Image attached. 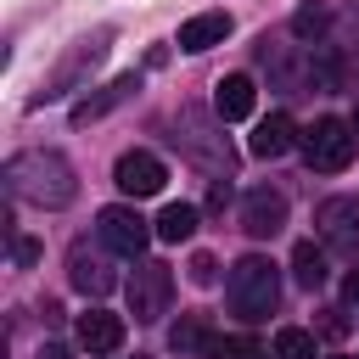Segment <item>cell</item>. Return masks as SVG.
I'll return each mask as SVG.
<instances>
[{"label": "cell", "instance_id": "cell-1", "mask_svg": "<svg viewBox=\"0 0 359 359\" xmlns=\"http://www.w3.org/2000/svg\"><path fill=\"white\" fill-rule=\"evenodd\" d=\"M0 180L11 196L34 202V208H67L79 196V174L62 151H17V157H6Z\"/></svg>", "mask_w": 359, "mask_h": 359}, {"label": "cell", "instance_id": "cell-2", "mask_svg": "<svg viewBox=\"0 0 359 359\" xmlns=\"http://www.w3.org/2000/svg\"><path fill=\"white\" fill-rule=\"evenodd\" d=\"M224 303H230V314L247 320V325L269 320L275 303H280V275H275V264L258 258V252L236 258V264H230V280H224Z\"/></svg>", "mask_w": 359, "mask_h": 359}, {"label": "cell", "instance_id": "cell-3", "mask_svg": "<svg viewBox=\"0 0 359 359\" xmlns=\"http://www.w3.org/2000/svg\"><path fill=\"white\" fill-rule=\"evenodd\" d=\"M107 45H112V28H95V34H84V39H73V45H67V56L45 73V84L34 90V101H28V107H45V101H62L67 90H79V79L107 56Z\"/></svg>", "mask_w": 359, "mask_h": 359}, {"label": "cell", "instance_id": "cell-4", "mask_svg": "<svg viewBox=\"0 0 359 359\" xmlns=\"http://www.w3.org/2000/svg\"><path fill=\"white\" fill-rule=\"evenodd\" d=\"M353 151H359V135H353L348 118H314L309 135H303V163L314 174H342L353 163Z\"/></svg>", "mask_w": 359, "mask_h": 359}, {"label": "cell", "instance_id": "cell-5", "mask_svg": "<svg viewBox=\"0 0 359 359\" xmlns=\"http://www.w3.org/2000/svg\"><path fill=\"white\" fill-rule=\"evenodd\" d=\"M168 297H174V275H168V264L140 258L135 275H129V314H135L140 325H151V320L168 314Z\"/></svg>", "mask_w": 359, "mask_h": 359}, {"label": "cell", "instance_id": "cell-6", "mask_svg": "<svg viewBox=\"0 0 359 359\" xmlns=\"http://www.w3.org/2000/svg\"><path fill=\"white\" fill-rule=\"evenodd\" d=\"M95 236H101L112 252H123V258H140V252H146V241L157 236V224H151V219H140L135 208L112 202V208H101V213H95Z\"/></svg>", "mask_w": 359, "mask_h": 359}, {"label": "cell", "instance_id": "cell-7", "mask_svg": "<svg viewBox=\"0 0 359 359\" xmlns=\"http://www.w3.org/2000/svg\"><path fill=\"white\" fill-rule=\"evenodd\" d=\"M174 140H185V151H191L202 168H213V174H224V180H230L236 151H230V140H224V135H213V129L196 118V107H185V112H180V135H174Z\"/></svg>", "mask_w": 359, "mask_h": 359}, {"label": "cell", "instance_id": "cell-8", "mask_svg": "<svg viewBox=\"0 0 359 359\" xmlns=\"http://www.w3.org/2000/svg\"><path fill=\"white\" fill-rule=\"evenodd\" d=\"M112 180H118L123 196H157L163 180H168V168H163L157 151H123V157L112 163Z\"/></svg>", "mask_w": 359, "mask_h": 359}, {"label": "cell", "instance_id": "cell-9", "mask_svg": "<svg viewBox=\"0 0 359 359\" xmlns=\"http://www.w3.org/2000/svg\"><path fill=\"white\" fill-rule=\"evenodd\" d=\"M241 230L258 236V241L280 236V230H286V196L269 191V185H252V191L241 196Z\"/></svg>", "mask_w": 359, "mask_h": 359}, {"label": "cell", "instance_id": "cell-10", "mask_svg": "<svg viewBox=\"0 0 359 359\" xmlns=\"http://www.w3.org/2000/svg\"><path fill=\"white\" fill-rule=\"evenodd\" d=\"M314 230L331 247H359V196H325L314 208Z\"/></svg>", "mask_w": 359, "mask_h": 359}, {"label": "cell", "instance_id": "cell-11", "mask_svg": "<svg viewBox=\"0 0 359 359\" xmlns=\"http://www.w3.org/2000/svg\"><path fill=\"white\" fill-rule=\"evenodd\" d=\"M67 280H73L84 297H107V292L118 286V269H112L101 252H90V247L79 241V247L67 252Z\"/></svg>", "mask_w": 359, "mask_h": 359}, {"label": "cell", "instance_id": "cell-12", "mask_svg": "<svg viewBox=\"0 0 359 359\" xmlns=\"http://www.w3.org/2000/svg\"><path fill=\"white\" fill-rule=\"evenodd\" d=\"M135 95H140V73H118L112 84H101L95 95H84V101L73 107V129H84V123L107 118L112 107H123V101H135Z\"/></svg>", "mask_w": 359, "mask_h": 359}, {"label": "cell", "instance_id": "cell-13", "mask_svg": "<svg viewBox=\"0 0 359 359\" xmlns=\"http://www.w3.org/2000/svg\"><path fill=\"white\" fill-rule=\"evenodd\" d=\"M79 342H84L90 359H107V353L123 348V320L107 314V309H90V314H79Z\"/></svg>", "mask_w": 359, "mask_h": 359}, {"label": "cell", "instance_id": "cell-14", "mask_svg": "<svg viewBox=\"0 0 359 359\" xmlns=\"http://www.w3.org/2000/svg\"><path fill=\"white\" fill-rule=\"evenodd\" d=\"M252 101H258V90H252L247 73H230V79L213 84V112H219V123H241V118H252Z\"/></svg>", "mask_w": 359, "mask_h": 359}, {"label": "cell", "instance_id": "cell-15", "mask_svg": "<svg viewBox=\"0 0 359 359\" xmlns=\"http://www.w3.org/2000/svg\"><path fill=\"white\" fill-rule=\"evenodd\" d=\"M230 34V11H196L180 22V50H208V45H224Z\"/></svg>", "mask_w": 359, "mask_h": 359}, {"label": "cell", "instance_id": "cell-16", "mask_svg": "<svg viewBox=\"0 0 359 359\" xmlns=\"http://www.w3.org/2000/svg\"><path fill=\"white\" fill-rule=\"evenodd\" d=\"M292 140H297L292 118H286V112H269V118L252 129V157H286V151H292Z\"/></svg>", "mask_w": 359, "mask_h": 359}, {"label": "cell", "instance_id": "cell-17", "mask_svg": "<svg viewBox=\"0 0 359 359\" xmlns=\"http://www.w3.org/2000/svg\"><path fill=\"white\" fill-rule=\"evenodd\" d=\"M151 224H157V241H191L196 236V208L191 202H168Z\"/></svg>", "mask_w": 359, "mask_h": 359}, {"label": "cell", "instance_id": "cell-18", "mask_svg": "<svg viewBox=\"0 0 359 359\" xmlns=\"http://www.w3.org/2000/svg\"><path fill=\"white\" fill-rule=\"evenodd\" d=\"M174 353H196V359H208V348H213V325L202 320V314H185L180 325H174Z\"/></svg>", "mask_w": 359, "mask_h": 359}, {"label": "cell", "instance_id": "cell-19", "mask_svg": "<svg viewBox=\"0 0 359 359\" xmlns=\"http://www.w3.org/2000/svg\"><path fill=\"white\" fill-rule=\"evenodd\" d=\"M292 275H297V286H325V252L314 247V241H297V252H292Z\"/></svg>", "mask_w": 359, "mask_h": 359}, {"label": "cell", "instance_id": "cell-20", "mask_svg": "<svg viewBox=\"0 0 359 359\" xmlns=\"http://www.w3.org/2000/svg\"><path fill=\"white\" fill-rule=\"evenodd\" d=\"M331 22H337V17H331V6H320V0H309V6L292 11V34H297V39H320Z\"/></svg>", "mask_w": 359, "mask_h": 359}, {"label": "cell", "instance_id": "cell-21", "mask_svg": "<svg viewBox=\"0 0 359 359\" xmlns=\"http://www.w3.org/2000/svg\"><path fill=\"white\" fill-rule=\"evenodd\" d=\"M275 359H314V331H303V325L275 331Z\"/></svg>", "mask_w": 359, "mask_h": 359}, {"label": "cell", "instance_id": "cell-22", "mask_svg": "<svg viewBox=\"0 0 359 359\" xmlns=\"http://www.w3.org/2000/svg\"><path fill=\"white\" fill-rule=\"evenodd\" d=\"M208 359H264V342L258 337H213Z\"/></svg>", "mask_w": 359, "mask_h": 359}, {"label": "cell", "instance_id": "cell-23", "mask_svg": "<svg viewBox=\"0 0 359 359\" xmlns=\"http://www.w3.org/2000/svg\"><path fill=\"white\" fill-rule=\"evenodd\" d=\"M213 275H219V264H213L208 252H196V258H191V280H196V286H213Z\"/></svg>", "mask_w": 359, "mask_h": 359}, {"label": "cell", "instance_id": "cell-24", "mask_svg": "<svg viewBox=\"0 0 359 359\" xmlns=\"http://www.w3.org/2000/svg\"><path fill=\"white\" fill-rule=\"evenodd\" d=\"M342 45H359V0L342 11Z\"/></svg>", "mask_w": 359, "mask_h": 359}, {"label": "cell", "instance_id": "cell-25", "mask_svg": "<svg viewBox=\"0 0 359 359\" xmlns=\"http://www.w3.org/2000/svg\"><path fill=\"white\" fill-rule=\"evenodd\" d=\"M11 252H17V264H34V258H39V247L22 241V236H11Z\"/></svg>", "mask_w": 359, "mask_h": 359}, {"label": "cell", "instance_id": "cell-26", "mask_svg": "<svg viewBox=\"0 0 359 359\" xmlns=\"http://www.w3.org/2000/svg\"><path fill=\"white\" fill-rule=\"evenodd\" d=\"M348 331V320H342V309H331V320H325V337H342Z\"/></svg>", "mask_w": 359, "mask_h": 359}, {"label": "cell", "instance_id": "cell-27", "mask_svg": "<svg viewBox=\"0 0 359 359\" xmlns=\"http://www.w3.org/2000/svg\"><path fill=\"white\" fill-rule=\"evenodd\" d=\"M39 359H73V353H67L62 342H45V348H39Z\"/></svg>", "mask_w": 359, "mask_h": 359}, {"label": "cell", "instance_id": "cell-28", "mask_svg": "<svg viewBox=\"0 0 359 359\" xmlns=\"http://www.w3.org/2000/svg\"><path fill=\"white\" fill-rule=\"evenodd\" d=\"M342 292H348V297H353V303H359V264H353V269H348V280H342Z\"/></svg>", "mask_w": 359, "mask_h": 359}, {"label": "cell", "instance_id": "cell-29", "mask_svg": "<svg viewBox=\"0 0 359 359\" xmlns=\"http://www.w3.org/2000/svg\"><path fill=\"white\" fill-rule=\"evenodd\" d=\"M348 123H353V135H359V112H353V118H348Z\"/></svg>", "mask_w": 359, "mask_h": 359}, {"label": "cell", "instance_id": "cell-30", "mask_svg": "<svg viewBox=\"0 0 359 359\" xmlns=\"http://www.w3.org/2000/svg\"><path fill=\"white\" fill-rule=\"evenodd\" d=\"M331 359H348V353H331Z\"/></svg>", "mask_w": 359, "mask_h": 359}]
</instances>
